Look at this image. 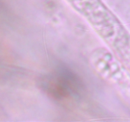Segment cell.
Segmentation results:
<instances>
[{
  "label": "cell",
  "mask_w": 130,
  "mask_h": 122,
  "mask_svg": "<svg viewBox=\"0 0 130 122\" xmlns=\"http://www.w3.org/2000/svg\"><path fill=\"white\" fill-rule=\"evenodd\" d=\"M42 87L50 96L61 100L79 95L82 90L80 79L65 68L58 69L52 75L45 78Z\"/></svg>",
  "instance_id": "6da1fadb"
}]
</instances>
